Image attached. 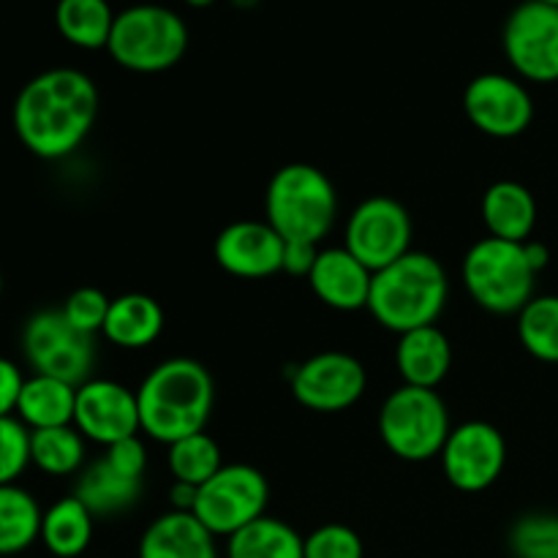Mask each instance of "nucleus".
<instances>
[{
  "instance_id": "f257e3e1",
  "label": "nucleus",
  "mask_w": 558,
  "mask_h": 558,
  "mask_svg": "<svg viewBox=\"0 0 558 558\" xmlns=\"http://www.w3.org/2000/svg\"><path fill=\"white\" fill-rule=\"evenodd\" d=\"M14 131L44 161L80 150L98 118V87L80 69H49L33 76L14 101Z\"/></svg>"
},
{
  "instance_id": "f03ea898",
  "label": "nucleus",
  "mask_w": 558,
  "mask_h": 558,
  "mask_svg": "<svg viewBox=\"0 0 558 558\" xmlns=\"http://www.w3.org/2000/svg\"><path fill=\"white\" fill-rule=\"evenodd\" d=\"M136 401L142 430L169 447L207 428L216 407V381L199 360L169 357L142 379Z\"/></svg>"
},
{
  "instance_id": "7ed1b4c3",
  "label": "nucleus",
  "mask_w": 558,
  "mask_h": 558,
  "mask_svg": "<svg viewBox=\"0 0 558 558\" xmlns=\"http://www.w3.org/2000/svg\"><path fill=\"white\" fill-rule=\"evenodd\" d=\"M450 298L445 265L425 251H409L385 270L374 272L368 311L385 330L403 332L436 325Z\"/></svg>"
},
{
  "instance_id": "20e7f679",
  "label": "nucleus",
  "mask_w": 558,
  "mask_h": 558,
  "mask_svg": "<svg viewBox=\"0 0 558 558\" xmlns=\"http://www.w3.org/2000/svg\"><path fill=\"white\" fill-rule=\"evenodd\" d=\"M265 216L283 240L322 245L338 218L336 185L319 167L287 163L267 183Z\"/></svg>"
},
{
  "instance_id": "39448f33",
  "label": "nucleus",
  "mask_w": 558,
  "mask_h": 558,
  "mask_svg": "<svg viewBox=\"0 0 558 558\" xmlns=\"http://www.w3.org/2000/svg\"><path fill=\"white\" fill-rule=\"evenodd\" d=\"M189 49V25L161 3H136L114 16L107 52L134 74H161L178 65Z\"/></svg>"
},
{
  "instance_id": "423d86ee",
  "label": "nucleus",
  "mask_w": 558,
  "mask_h": 558,
  "mask_svg": "<svg viewBox=\"0 0 558 558\" xmlns=\"http://www.w3.org/2000/svg\"><path fill=\"white\" fill-rule=\"evenodd\" d=\"M461 278L480 308L496 316H518L532 303L537 272L529 265L523 243L488 234L466 251Z\"/></svg>"
},
{
  "instance_id": "0eeeda50",
  "label": "nucleus",
  "mask_w": 558,
  "mask_h": 558,
  "mask_svg": "<svg viewBox=\"0 0 558 558\" xmlns=\"http://www.w3.org/2000/svg\"><path fill=\"white\" fill-rule=\"evenodd\" d=\"M376 428L392 456L407 463H425L439 458L452 425L439 392L401 385L381 403Z\"/></svg>"
},
{
  "instance_id": "6e6552de",
  "label": "nucleus",
  "mask_w": 558,
  "mask_h": 558,
  "mask_svg": "<svg viewBox=\"0 0 558 558\" xmlns=\"http://www.w3.org/2000/svg\"><path fill=\"white\" fill-rule=\"evenodd\" d=\"M22 354L33 374L80 387L96 365V341L76 330L60 308L36 311L22 327Z\"/></svg>"
},
{
  "instance_id": "1a4fd4ad",
  "label": "nucleus",
  "mask_w": 558,
  "mask_h": 558,
  "mask_svg": "<svg viewBox=\"0 0 558 558\" xmlns=\"http://www.w3.org/2000/svg\"><path fill=\"white\" fill-rule=\"evenodd\" d=\"M270 485L256 466L223 463L216 477L207 480L196 496L194 515L216 537H232L248 523L267 515Z\"/></svg>"
},
{
  "instance_id": "9d476101",
  "label": "nucleus",
  "mask_w": 558,
  "mask_h": 558,
  "mask_svg": "<svg viewBox=\"0 0 558 558\" xmlns=\"http://www.w3.org/2000/svg\"><path fill=\"white\" fill-rule=\"evenodd\" d=\"M414 223L407 207L392 196H368L349 213L343 248L371 272H379L412 251Z\"/></svg>"
},
{
  "instance_id": "9b49d317",
  "label": "nucleus",
  "mask_w": 558,
  "mask_h": 558,
  "mask_svg": "<svg viewBox=\"0 0 558 558\" xmlns=\"http://www.w3.org/2000/svg\"><path fill=\"white\" fill-rule=\"evenodd\" d=\"M507 63L523 82H558V9L523 0L510 11L501 31Z\"/></svg>"
},
{
  "instance_id": "f8f14e48",
  "label": "nucleus",
  "mask_w": 558,
  "mask_h": 558,
  "mask_svg": "<svg viewBox=\"0 0 558 558\" xmlns=\"http://www.w3.org/2000/svg\"><path fill=\"white\" fill-rule=\"evenodd\" d=\"M441 474L461 494H483L507 466V441L496 425L469 420L456 425L439 452Z\"/></svg>"
},
{
  "instance_id": "ddd939ff",
  "label": "nucleus",
  "mask_w": 558,
  "mask_h": 558,
  "mask_svg": "<svg viewBox=\"0 0 558 558\" xmlns=\"http://www.w3.org/2000/svg\"><path fill=\"white\" fill-rule=\"evenodd\" d=\"M463 112L480 134L494 140H515L532 125L534 98L518 76L485 71L474 76L463 90Z\"/></svg>"
},
{
  "instance_id": "4468645a",
  "label": "nucleus",
  "mask_w": 558,
  "mask_h": 558,
  "mask_svg": "<svg viewBox=\"0 0 558 558\" xmlns=\"http://www.w3.org/2000/svg\"><path fill=\"white\" fill-rule=\"evenodd\" d=\"M368 390V371L354 354L319 352L303 360L292 374V396L300 407L319 414L352 409Z\"/></svg>"
},
{
  "instance_id": "2eb2a0df",
  "label": "nucleus",
  "mask_w": 558,
  "mask_h": 558,
  "mask_svg": "<svg viewBox=\"0 0 558 558\" xmlns=\"http://www.w3.org/2000/svg\"><path fill=\"white\" fill-rule=\"evenodd\" d=\"M74 428L87 441L112 447L129 436H140V401L136 392L112 379H87L76 387Z\"/></svg>"
},
{
  "instance_id": "dca6fc26",
  "label": "nucleus",
  "mask_w": 558,
  "mask_h": 558,
  "mask_svg": "<svg viewBox=\"0 0 558 558\" xmlns=\"http://www.w3.org/2000/svg\"><path fill=\"white\" fill-rule=\"evenodd\" d=\"M283 245L287 240L276 232L267 221H234L218 232L213 254L218 267L234 278L259 281L281 272Z\"/></svg>"
},
{
  "instance_id": "f3484780",
  "label": "nucleus",
  "mask_w": 558,
  "mask_h": 558,
  "mask_svg": "<svg viewBox=\"0 0 558 558\" xmlns=\"http://www.w3.org/2000/svg\"><path fill=\"white\" fill-rule=\"evenodd\" d=\"M308 283L311 292L327 308L354 314V311L368 308L374 272L357 256L349 254L343 245H332V248L319 251L314 270L308 276Z\"/></svg>"
},
{
  "instance_id": "a211bd4d",
  "label": "nucleus",
  "mask_w": 558,
  "mask_h": 558,
  "mask_svg": "<svg viewBox=\"0 0 558 558\" xmlns=\"http://www.w3.org/2000/svg\"><path fill=\"white\" fill-rule=\"evenodd\" d=\"M216 534L194 512H163L142 532L136 558H218Z\"/></svg>"
},
{
  "instance_id": "6ab92c4d",
  "label": "nucleus",
  "mask_w": 558,
  "mask_h": 558,
  "mask_svg": "<svg viewBox=\"0 0 558 558\" xmlns=\"http://www.w3.org/2000/svg\"><path fill=\"white\" fill-rule=\"evenodd\" d=\"M396 365L403 385L436 390L452 368V343L436 325L398 336Z\"/></svg>"
},
{
  "instance_id": "aec40b11",
  "label": "nucleus",
  "mask_w": 558,
  "mask_h": 558,
  "mask_svg": "<svg viewBox=\"0 0 558 558\" xmlns=\"http://www.w3.org/2000/svg\"><path fill=\"white\" fill-rule=\"evenodd\" d=\"M142 488L145 480L125 477L107 458H98L76 474L74 496L93 512V518H118L140 505Z\"/></svg>"
},
{
  "instance_id": "412c9836",
  "label": "nucleus",
  "mask_w": 558,
  "mask_h": 558,
  "mask_svg": "<svg viewBox=\"0 0 558 558\" xmlns=\"http://www.w3.org/2000/svg\"><path fill=\"white\" fill-rule=\"evenodd\" d=\"M483 221L490 238L526 243L537 227V199L518 180H499L483 194Z\"/></svg>"
},
{
  "instance_id": "4be33fe9",
  "label": "nucleus",
  "mask_w": 558,
  "mask_h": 558,
  "mask_svg": "<svg viewBox=\"0 0 558 558\" xmlns=\"http://www.w3.org/2000/svg\"><path fill=\"white\" fill-rule=\"evenodd\" d=\"M163 330V308L156 298L129 292L112 298L101 336L118 349H145L158 341Z\"/></svg>"
},
{
  "instance_id": "5701e85b",
  "label": "nucleus",
  "mask_w": 558,
  "mask_h": 558,
  "mask_svg": "<svg viewBox=\"0 0 558 558\" xmlns=\"http://www.w3.org/2000/svg\"><path fill=\"white\" fill-rule=\"evenodd\" d=\"M76 387L52 376H27L16 401V417L31 430L74 425Z\"/></svg>"
},
{
  "instance_id": "b1692460",
  "label": "nucleus",
  "mask_w": 558,
  "mask_h": 558,
  "mask_svg": "<svg viewBox=\"0 0 558 558\" xmlns=\"http://www.w3.org/2000/svg\"><path fill=\"white\" fill-rule=\"evenodd\" d=\"M93 526H96L93 512L71 494L44 510L41 543L54 558H80L90 548Z\"/></svg>"
},
{
  "instance_id": "393cba45",
  "label": "nucleus",
  "mask_w": 558,
  "mask_h": 558,
  "mask_svg": "<svg viewBox=\"0 0 558 558\" xmlns=\"http://www.w3.org/2000/svg\"><path fill=\"white\" fill-rule=\"evenodd\" d=\"M227 558H305V537L281 518L262 515L227 539Z\"/></svg>"
},
{
  "instance_id": "a878e982",
  "label": "nucleus",
  "mask_w": 558,
  "mask_h": 558,
  "mask_svg": "<svg viewBox=\"0 0 558 558\" xmlns=\"http://www.w3.org/2000/svg\"><path fill=\"white\" fill-rule=\"evenodd\" d=\"M114 16L109 0H58L54 5L58 33L80 49H107Z\"/></svg>"
},
{
  "instance_id": "bb28decb",
  "label": "nucleus",
  "mask_w": 558,
  "mask_h": 558,
  "mask_svg": "<svg viewBox=\"0 0 558 558\" xmlns=\"http://www.w3.org/2000/svg\"><path fill=\"white\" fill-rule=\"evenodd\" d=\"M41 507L31 490L0 485V556H16L41 539Z\"/></svg>"
},
{
  "instance_id": "cd10ccee",
  "label": "nucleus",
  "mask_w": 558,
  "mask_h": 558,
  "mask_svg": "<svg viewBox=\"0 0 558 558\" xmlns=\"http://www.w3.org/2000/svg\"><path fill=\"white\" fill-rule=\"evenodd\" d=\"M87 439L74 425L31 430V463L49 477H69L85 469Z\"/></svg>"
},
{
  "instance_id": "c85d7f7f",
  "label": "nucleus",
  "mask_w": 558,
  "mask_h": 558,
  "mask_svg": "<svg viewBox=\"0 0 558 558\" xmlns=\"http://www.w3.org/2000/svg\"><path fill=\"white\" fill-rule=\"evenodd\" d=\"M518 338L539 363H558V294H534L518 314Z\"/></svg>"
},
{
  "instance_id": "c756f323",
  "label": "nucleus",
  "mask_w": 558,
  "mask_h": 558,
  "mask_svg": "<svg viewBox=\"0 0 558 558\" xmlns=\"http://www.w3.org/2000/svg\"><path fill=\"white\" fill-rule=\"evenodd\" d=\"M167 463L174 480L202 488L223 466V456L218 441L207 430H199V434H191L169 445Z\"/></svg>"
},
{
  "instance_id": "7c9ffc66",
  "label": "nucleus",
  "mask_w": 558,
  "mask_h": 558,
  "mask_svg": "<svg viewBox=\"0 0 558 558\" xmlns=\"http://www.w3.org/2000/svg\"><path fill=\"white\" fill-rule=\"evenodd\" d=\"M510 554L515 558H558V515L529 512L510 529Z\"/></svg>"
},
{
  "instance_id": "2f4dec72",
  "label": "nucleus",
  "mask_w": 558,
  "mask_h": 558,
  "mask_svg": "<svg viewBox=\"0 0 558 558\" xmlns=\"http://www.w3.org/2000/svg\"><path fill=\"white\" fill-rule=\"evenodd\" d=\"M31 466V428L20 417H0V485H14Z\"/></svg>"
},
{
  "instance_id": "473e14b6",
  "label": "nucleus",
  "mask_w": 558,
  "mask_h": 558,
  "mask_svg": "<svg viewBox=\"0 0 558 558\" xmlns=\"http://www.w3.org/2000/svg\"><path fill=\"white\" fill-rule=\"evenodd\" d=\"M365 545L347 523H325L305 537V558H363Z\"/></svg>"
},
{
  "instance_id": "72a5a7b5",
  "label": "nucleus",
  "mask_w": 558,
  "mask_h": 558,
  "mask_svg": "<svg viewBox=\"0 0 558 558\" xmlns=\"http://www.w3.org/2000/svg\"><path fill=\"white\" fill-rule=\"evenodd\" d=\"M109 303H112V298H107V292H101L98 287H80L65 298L60 311L76 330L85 332V336H96L104 330Z\"/></svg>"
},
{
  "instance_id": "f704fd0d",
  "label": "nucleus",
  "mask_w": 558,
  "mask_h": 558,
  "mask_svg": "<svg viewBox=\"0 0 558 558\" xmlns=\"http://www.w3.org/2000/svg\"><path fill=\"white\" fill-rule=\"evenodd\" d=\"M107 458L118 472H123L125 477L145 480L147 472V447L140 436H129V439L118 441V445L107 447Z\"/></svg>"
},
{
  "instance_id": "c9c22d12",
  "label": "nucleus",
  "mask_w": 558,
  "mask_h": 558,
  "mask_svg": "<svg viewBox=\"0 0 558 558\" xmlns=\"http://www.w3.org/2000/svg\"><path fill=\"white\" fill-rule=\"evenodd\" d=\"M319 251H322V245H316V243L287 240V245H283L281 272H289V276H298V278H308L311 270H314Z\"/></svg>"
},
{
  "instance_id": "e433bc0d",
  "label": "nucleus",
  "mask_w": 558,
  "mask_h": 558,
  "mask_svg": "<svg viewBox=\"0 0 558 558\" xmlns=\"http://www.w3.org/2000/svg\"><path fill=\"white\" fill-rule=\"evenodd\" d=\"M22 385H25L22 371L11 360L0 357V417H11L16 412Z\"/></svg>"
},
{
  "instance_id": "4c0bfd02",
  "label": "nucleus",
  "mask_w": 558,
  "mask_h": 558,
  "mask_svg": "<svg viewBox=\"0 0 558 558\" xmlns=\"http://www.w3.org/2000/svg\"><path fill=\"white\" fill-rule=\"evenodd\" d=\"M196 496H199V488H196V485L174 480L172 488H169V507H172L174 512H194Z\"/></svg>"
},
{
  "instance_id": "58836bf2",
  "label": "nucleus",
  "mask_w": 558,
  "mask_h": 558,
  "mask_svg": "<svg viewBox=\"0 0 558 558\" xmlns=\"http://www.w3.org/2000/svg\"><path fill=\"white\" fill-rule=\"evenodd\" d=\"M523 251H526V259H529V265H532V270L539 276V272H543L550 262L548 245H543L539 240H526V243H523Z\"/></svg>"
},
{
  "instance_id": "ea45409f",
  "label": "nucleus",
  "mask_w": 558,
  "mask_h": 558,
  "mask_svg": "<svg viewBox=\"0 0 558 558\" xmlns=\"http://www.w3.org/2000/svg\"><path fill=\"white\" fill-rule=\"evenodd\" d=\"M185 3H189L191 9H207V5H213L216 0H185Z\"/></svg>"
},
{
  "instance_id": "a19ab883",
  "label": "nucleus",
  "mask_w": 558,
  "mask_h": 558,
  "mask_svg": "<svg viewBox=\"0 0 558 558\" xmlns=\"http://www.w3.org/2000/svg\"><path fill=\"white\" fill-rule=\"evenodd\" d=\"M539 3H548V5H556V9H558V0H539Z\"/></svg>"
},
{
  "instance_id": "79ce46f5",
  "label": "nucleus",
  "mask_w": 558,
  "mask_h": 558,
  "mask_svg": "<svg viewBox=\"0 0 558 558\" xmlns=\"http://www.w3.org/2000/svg\"><path fill=\"white\" fill-rule=\"evenodd\" d=\"M0 292H3V276H0Z\"/></svg>"
}]
</instances>
